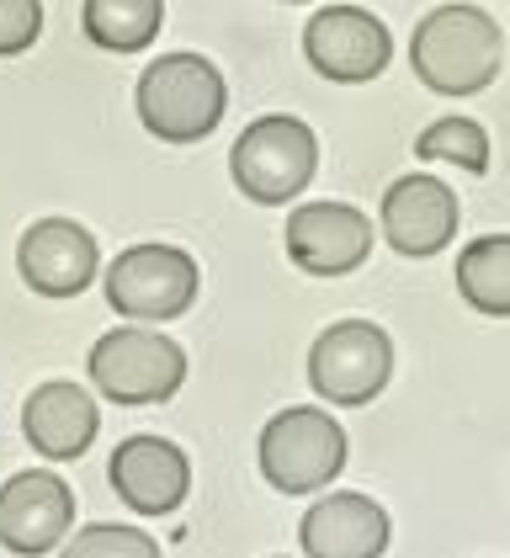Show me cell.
Masks as SVG:
<instances>
[{"label":"cell","mask_w":510,"mask_h":558,"mask_svg":"<svg viewBox=\"0 0 510 558\" xmlns=\"http://www.w3.org/2000/svg\"><path fill=\"white\" fill-rule=\"evenodd\" d=\"M500 59H506L500 22L478 5H436L410 38V64L421 86H430V96H478L500 75Z\"/></svg>","instance_id":"obj_1"},{"label":"cell","mask_w":510,"mask_h":558,"mask_svg":"<svg viewBox=\"0 0 510 558\" xmlns=\"http://www.w3.org/2000/svg\"><path fill=\"white\" fill-rule=\"evenodd\" d=\"M229 86L218 75V64L203 53H160L133 90V112L138 123L166 138V144H197L223 123Z\"/></svg>","instance_id":"obj_2"},{"label":"cell","mask_w":510,"mask_h":558,"mask_svg":"<svg viewBox=\"0 0 510 558\" xmlns=\"http://www.w3.org/2000/svg\"><path fill=\"white\" fill-rule=\"evenodd\" d=\"M345 452L351 447H345L340 421L325 415V410H308V404L277 410L260 426V441H255L260 478L277 495H314V489L336 484L340 469H345Z\"/></svg>","instance_id":"obj_3"},{"label":"cell","mask_w":510,"mask_h":558,"mask_svg":"<svg viewBox=\"0 0 510 558\" xmlns=\"http://www.w3.org/2000/svg\"><path fill=\"white\" fill-rule=\"evenodd\" d=\"M319 166V138L314 129L293 118V112H271V118H255L251 129L234 138V155H229V175L234 186L260 203V208H282L293 203L298 192L314 181Z\"/></svg>","instance_id":"obj_4"},{"label":"cell","mask_w":510,"mask_h":558,"mask_svg":"<svg viewBox=\"0 0 510 558\" xmlns=\"http://www.w3.org/2000/svg\"><path fill=\"white\" fill-rule=\"evenodd\" d=\"M197 260L186 256L181 245H127L123 256L101 271V293H107V308L123 314L127 325H166V319H181L192 303H197Z\"/></svg>","instance_id":"obj_5"},{"label":"cell","mask_w":510,"mask_h":558,"mask_svg":"<svg viewBox=\"0 0 510 558\" xmlns=\"http://www.w3.org/2000/svg\"><path fill=\"white\" fill-rule=\"evenodd\" d=\"M85 373L90 388L107 393L112 404H160L186 384V351L160 330L118 325L85 351Z\"/></svg>","instance_id":"obj_6"},{"label":"cell","mask_w":510,"mask_h":558,"mask_svg":"<svg viewBox=\"0 0 510 558\" xmlns=\"http://www.w3.org/2000/svg\"><path fill=\"white\" fill-rule=\"evenodd\" d=\"M393 378V341L373 319H340L308 345V388L330 404H373Z\"/></svg>","instance_id":"obj_7"},{"label":"cell","mask_w":510,"mask_h":558,"mask_svg":"<svg viewBox=\"0 0 510 558\" xmlns=\"http://www.w3.org/2000/svg\"><path fill=\"white\" fill-rule=\"evenodd\" d=\"M303 59L336 86H367L393 59V33H388V22L378 11L319 5L303 22Z\"/></svg>","instance_id":"obj_8"},{"label":"cell","mask_w":510,"mask_h":558,"mask_svg":"<svg viewBox=\"0 0 510 558\" xmlns=\"http://www.w3.org/2000/svg\"><path fill=\"white\" fill-rule=\"evenodd\" d=\"M16 271L38 299H75L101 271L96 234L75 218H38L16 240Z\"/></svg>","instance_id":"obj_9"},{"label":"cell","mask_w":510,"mask_h":558,"mask_svg":"<svg viewBox=\"0 0 510 558\" xmlns=\"http://www.w3.org/2000/svg\"><path fill=\"white\" fill-rule=\"evenodd\" d=\"M75 521V495L59 473L27 469L0 484V543L16 558H42L64 543Z\"/></svg>","instance_id":"obj_10"},{"label":"cell","mask_w":510,"mask_h":558,"mask_svg":"<svg viewBox=\"0 0 510 558\" xmlns=\"http://www.w3.org/2000/svg\"><path fill=\"white\" fill-rule=\"evenodd\" d=\"M378 223H382L388 251H399V256H410V260H425L452 245V234H458V197H452V186L436 181V175H399V181L382 192Z\"/></svg>","instance_id":"obj_11"},{"label":"cell","mask_w":510,"mask_h":558,"mask_svg":"<svg viewBox=\"0 0 510 558\" xmlns=\"http://www.w3.org/2000/svg\"><path fill=\"white\" fill-rule=\"evenodd\" d=\"M288 256L308 277H345L373 256V223L351 203H303L288 218Z\"/></svg>","instance_id":"obj_12"},{"label":"cell","mask_w":510,"mask_h":558,"mask_svg":"<svg viewBox=\"0 0 510 558\" xmlns=\"http://www.w3.org/2000/svg\"><path fill=\"white\" fill-rule=\"evenodd\" d=\"M107 478L133 515H170L192 489V463L166 436H127L107 463Z\"/></svg>","instance_id":"obj_13"},{"label":"cell","mask_w":510,"mask_h":558,"mask_svg":"<svg viewBox=\"0 0 510 558\" xmlns=\"http://www.w3.org/2000/svg\"><path fill=\"white\" fill-rule=\"evenodd\" d=\"M303 558H382L393 543V521L373 495H325L298 521Z\"/></svg>","instance_id":"obj_14"},{"label":"cell","mask_w":510,"mask_h":558,"mask_svg":"<svg viewBox=\"0 0 510 558\" xmlns=\"http://www.w3.org/2000/svg\"><path fill=\"white\" fill-rule=\"evenodd\" d=\"M22 430L33 441V452H42L48 463H70L101 430V410L96 393H85L81 384H42L27 393L22 404Z\"/></svg>","instance_id":"obj_15"},{"label":"cell","mask_w":510,"mask_h":558,"mask_svg":"<svg viewBox=\"0 0 510 558\" xmlns=\"http://www.w3.org/2000/svg\"><path fill=\"white\" fill-rule=\"evenodd\" d=\"M166 5L160 0H85L81 27L90 44L112 48V53H138L160 38Z\"/></svg>","instance_id":"obj_16"},{"label":"cell","mask_w":510,"mask_h":558,"mask_svg":"<svg viewBox=\"0 0 510 558\" xmlns=\"http://www.w3.org/2000/svg\"><path fill=\"white\" fill-rule=\"evenodd\" d=\"M458 293L478 314H510V240L506 234H484L458 256Z\"/></svg>","instance_id":"obj_17"},{"label":"cell","mask_w":510,"mask_h":558,"mask_svg":"<svg viewBox=\"0 0 510 558\" xmlns=\"http://www.w3.org/2000/svg\"><path fill=\"white\" fill-rule=\"evenodd\" d=\"M421 160H452L458 171L484 175L489 171V133L478 129L473 118H436L430 129L415 138Z\"/></svg>","instance_id":"obj_18"},{"label":"cell","mask_w":510,"mask_h":558,"mask_svg":"<svg viewBox=\"0 0 510 558\" xmlns=\"http://www.w3.org/2000/svg\"><path fill=\"white\" fill-rule=\"evenodd\" d=\"M64 558H160V543L138 526H118V521H96L70 537Z\"/></svg>","instance_id":"obj_19"},{"label":"cell","mask_w":510,"mask_h":558,"mask_svg":"<svg viewBox=\"0 0 510 558\" xmlns=\"http://www.w3.org/2000/svg\"><path fill=\"white\" fill-rule=\"evenodd\" d=\"M42 5L38 0H0V59H16L38 44Z\"/></svg>","instance_id":"obj_20"}]
</instances>
